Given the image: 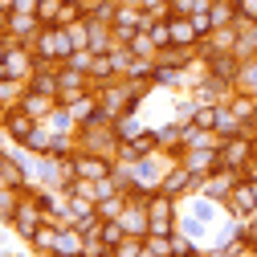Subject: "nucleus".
Masks as SVG:
<instances>
[{
  "instance_id": "obj_6",
  "label": "nucleus",
  "mask_w": 257,
  "mask_h": 257,
  "mask_svg": "<svg viewBox=\"0 0 257 257\" xmlns=\"http://www.w3.org/2000/svg\"><path fill=\"white\" fill-rule=\"evenodd\" d=\"M74 168L82 180H110V159L106 155H74Z\"/></svg>"
},
{
  "instance_id": "obj_22",
  "label": "nucleus",
  "mask_w": 257,
  "mask_h": 257,
  "mask_svg": "<svg viewBox=\"0 0 257 257\" xmlns=\"http://www.w3.org/2000/svg\"><path fill=\"white\" fill-rule=\"evenodd\" d=\"M151 49H155V41H151V37H143V33H135V37H131V53H151Z\"/></svg>"
},
{
  "instance_id": "obj_14",
  "label": "nucleus",
  "mask_w": 257,
  "mask_h": 257,
  "mask_svg": "<svg viewBox=\"0 0 257 257\" xmlns=\"http://www.w3.org/2000/svg\"><path fill=\"white\" fill-rule=\"evenodd\" d=\"M241 90L245 94H253V98H257V57H245V66H241Z\"/></svg>"
},
{
  "instance_id": "obj_27",
  "label": "nucleus",
  "mask_w": 257,
  "mask_h": 257,
  "mask_svg": "<svg viewBox=\"0 0 257 257\" xmlns=\"http://www.w3.org/2000/svg\"><path fill=\"white\" fill-rule=\"evenodd\" d=\"M0 164H5V155H0Z\"/></svg>"
},
{
  "instance_id": "obj_19",
  "label": "nucleus",
  "mask_w": 257,
  "mask_h": 257,
  "mask_svg": "<svg viewBox=\"0 0 257 257\" xmlns=\"http://www.w3.org/2000/svg\"><path fill=\"white\" fill-rule=\"evenodd\" d=\"M118 212H122V196H106V200L98 204V216H102V220H118Z\"/></svg>"
},
{
  "instance_id": "obj_20",
  "label": "nucleus",
  "mask_w": 257,
  "mask_h": 257,
  "mask_svg": "<svg viewBox=\"0 0 257 257\" xmlns=\"http://www.w3.org/2000/svg\"><path fill=\"white\" fill-rule=\"evenodd\" d=\"M17 188H0V216H13L17 212Z\"/></svg>"
},
{
  "instance_id": "obj_11",
  "label": "nucleus",
  "mask_w": 257,
  "mask_h": 257,
  "mask_svg": "<svg viewBox=\"0 0 257 257\" xmlns=\"http://www.w3.org/2000/svg\"><path fill=\"white\" fill-rule=\"evenodd\" d=\"M118 220H122V229H131V233H147V208H122Z\"/></svg>"
},
{
  "instance_id": "obj_2",
  "label": "nucleus",
  "mask_w": 257,
  "mask_h": 257,
  "mask_svg": "<svg viewBox=\"0 0 257 257\" xmlns=\"http://www.w3.org/2000/svg\"><path fill=\"white\" fill-rule=\"evenodd\" d=\"M147 233H172V196L159 192L147 204Z\"/></svg>"
},
{
  "instance_id": "obj_13",
  "label": "nucleus",
  "mask_w": 257,
  "mask_h": 257,
  "mask_svg": "<svg viewBox=\"0 0 257 257\" xmlns=\"http://www.w3.org/2000/svg\"><path fill=\"white\" fill-rule=\"evenodd\" d=\"M147 37L155 41V49H168V45H172V25L155 17V21H151V29H147Z\"/></svg>"
},
{
  "instance_id": "obj_25",
  "label": "nucleus",
  "mask_w": 257,
  "mask_h": 257,
  "mask_svg": "<svg viewBox=\"0 0 257 257\" xmlns=\"http://www.w3.org/2000/svg\"><path fill=\"white\" fill-rule=\"evenodd\" d=\"M249 184H253V192H257V176H253V180H249Z\"/></svg>"
},
{
  "instance_id": "obj_16",
  "label": "nucleus",
  "mask_w": 257,
  "mask_h": 257,
  "mask_svg": "<svg viewBox=\"0 0 257 257\" xmlns=\"http://www.w3.org/2000/svg\"><path fill=\"white\" fill-rule=\"evenodd\" d=\"M86 74H90V78H110V74H114V57L98 53V57L90 61V70H86Z\"/></svg>"
},
{
  "instance_id": "obj_4",
  "label": "nucleus",
  "mask_w": 257,
  "mask_h": 257,
  "mask_svg": "<svg viewBox=\"0 0 257 257\" xmlns=\"http://www.w3.org/2000/svg\"><path fill=\"white\" fill-rule=\"evenodd\" d=\"M5 131L17 139V143H29L37 135V118L29 114V110H13V114H5Z\"/></svg>"
},
{
  "instance_id": "obj_21",
  "label": "nucleus",
  "mask_w": 257,
  "mask_h": 257,
  "mask_svg": "<svg viewBox=\"0 0 257 257\" xmlns=\"http://www.w3.org/2000/svg\"><path fill=\"white\" fill-rule=\"evenodd\" d=\"M237 17L249 21V25H257V0H241V5H237Z\"/></svg>"
},
{
  "instance_id": "obj_17",
  "label": "nucleus",
  "mask_w": 257,
  "mask_h": 257,
  "mask_svg": "<svg viewBox=\"0 0 257 257\" xmlns=\"http://www.w3.org/2000/svg\"><path fill=\"white\" fill-rule=\"evenodd\" d=\"M122 237H126V233H122V224H118V220H106V224H102V245H106V249H114Z\"/></svg>"
},
{
  "instance_id": "obj_12",
  "label": "nucleus",
  "mask_w": 257,
  "mask_h": 257,
  "mask_svg": "<svg viewBox=\"0 0 257 257\" xmlns=\"http://www.w3.org/2000/svg\"><path fill=\"white\" fill-rule=\"evenodd\" d=\"M53 253H57V257H78V253H82L78 233H61V237L53 241Z\"/></svg>"
},
{
  "instance_id": "obj_5",
  "label": "nucleus",
  "mask_w": 257,
  "mask_h": 257,
  "mask_svg": "<svg viewBox=\"0 0 257 257\" xmlns=\"http://www.w3.org/2000/svg\"><path fill=\"white\" fill-rule=\"evenodd\" d=\"M237 184H241V172H233V168H216V172H208L204 192H208V196H233Z\"/></svg>"
},
{
  "instance_id": "obj_23",
  "label": "nucleus",
  "mask_w": 257,
  "mask_h": 257,
  "mask_svg": "<svg viewBox=\"0 0 257 257\" xmlns=\"http://www.w3.org/2000/svg\"><path fill=\"white\" fill-rule=\"evenodd\" d=\"M176 241V257H192V253H196V245H192L188 237H172Z\"/></svg>"
},
{
  "instance_id": "obj_18",
  "label": "nucleus",
  "mask_w": 257,
  "mask_h": 257,
  "mask_svg": "<svg viewBox=\"0 0 257 257\" xmlns=\"http://www.w3.org/2000/svg\"><path fill=\"white\" fill-rule=\"evenodd\" d=\"M0 180H5L9 188H21V184H25V172H21V164L13 168L9 159H5V164H0Z\"/></svg>"
},
{
  "instance_id": "obj_8",
  "label": "nucleus",
  "mask_w": 257,
  "mask_h": 257,
  "mask_svg": "<svg viewBox=\"0 0 257 257\" xmlns=\"http://www.w3.org/2000/svg\"><path fill=\"white\" fill-rule=\"evenodd\" d=\"M33 13L41 25H66V0H37Z\"/></svg>"
},
{
  "instance_id": "obj_9",
  "label": "nucleus",
  "mask_w": 257,
  "mask_h": 257,
  "mask_svg": "<svg viewBox=\"0 0 257 257\" xmlns=\"http://www.w3.org/2000/svg\"><path fill=\"white\" fill-rule=\"evenodd\" d=\"M168 25H172V45H196L200 41V33L192 29V17H172Z\"/></svg>"
},
{
  "instance_id": "obj_24",
  "label": "nucleus",
  "mask_w": 257,
  "mask_h": 257,
  "mask_svg": "<svg viewBox=\"0 0 257 257\" xmlns=\"http://www.w3.org/2000/svg\"><path fill=\"white\" fill-rule=\"evenodd\" d=\"M196 98H200V102H212V98H216V86H200Z\"/></svg>"
},
{
  "instance_id": "obj_10",
  "label": "nucleus",
  "mask_w": 257,
  "mask_h": 257,
  "mask_svg": "<svg viewBox=\"0 0 257 257\" xmlns=\"http://www.w3.org/2000/svg\"><path fill=\"white\" fill-rule=\"evenodd\" d=\"M53 102H57V98H49V94L29 90V94H25V102H21V110H29L33 118H41V114H49V110H53Z\"/></svg>"
},
{
  "instance_id": "obj_26",
  "label": "nucleus",
  "mask_w": 257,
  "mask_h": 257,
  "mask_svg": "<svg viewBox=\"0 0 257 257\" xmlns=\"http://www.w3.org/2000/svg\"><path fill=\"white\" fill-rule=\"evenodd\" d=\"M253 135H257V118H253Z\"/></svg>"
},
{
  "instance_id": "obj_1",
  "label": "nucleus",
  "mask_w": 257,
  "mask_h": 257,
  "mask_svg": "<svg viewBox=\"0 0 257 257\" xmlns=\"http://www.w3.org/2000/svg\"><path fill=\"white\" fill-rule=\"evenodd\" d=\"M74 49H78L74 37H70L61 25H45L41 33H37V57H41V61H45V57H49V61H66Z\"/></svg>"
},
{
  "instance_id": "obj_7",
  "label": "nucleus",
  "mask_w": 257,
  "mask_h": 257,
  "mask_svg": "<svg viewBox=\"0 0 257 257\" xmlns=\"http://www.w3.org/2000/svg\"><path fill=\"white\" fill-rule=\"evenodd\" d=\"M229 204H233V212H237V216H245V220H249V216L257 212V192H253V184H245V188L237 184V188H233V196H229Z\"/></svg>"
},
{
  "instance_id": "obj_15",
  "label": "nucleus",
  "mask_w": 257,
  "mask_h": 257,
  "mask_svg": "<svg viewBox=\"0 0 257 257\" xmlns=\"http://www.w3.org/2000/svg\"><path fill=\"white\" fill-rule=\"evenodd\" d=\"M114 257H143V237L135 233V237H122L118 245H114Z\"/></svg>"
},
{
  "instance_id": "obj_3",
  "label": "nucleus",
  "mask_w": 257,
  "mask_h": 257,
  "mask_svg": "<svg viewBox=\"0 0 257 257\" xmlns=\"http://www.w3.org/2000/svg\"><path fill=\"white\" fill-rule=\"evenodd\" d=\"M41 220H45V208H41L37 200H21L17 212H13V224L21 229V237H33V233L41 229Z\"/></svg>"
}]
</instances>
